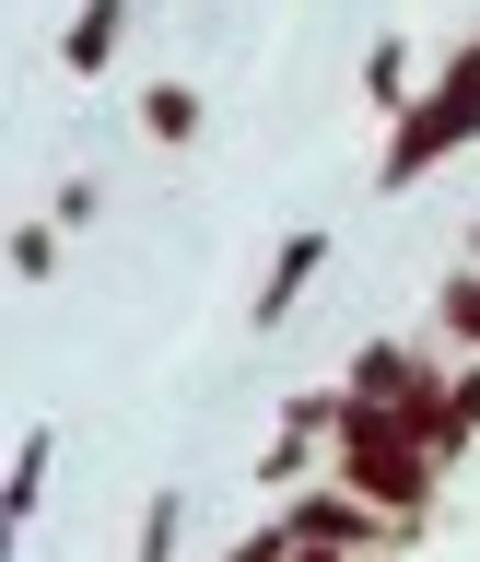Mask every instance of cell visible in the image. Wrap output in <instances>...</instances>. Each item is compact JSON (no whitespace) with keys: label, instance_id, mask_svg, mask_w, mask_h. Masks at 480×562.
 Wrapping results in <instances>:
<instances>
[{"label":"cell","instance_id":"1","mask_svg":"<svg viewBox=\"0 0 480 562\" xmlns=\"http://www.w3.org/2000/svg\"><path fill=\"white\" fill-rule=\"evenodd\" d=\"M328 481H351L364 504H387L399 527L434 516V492H446V457L422 434V411H387V398H351L341 386V434H328Z\"/></svg>","mask_w":480,"mask_h":562},{"label":"cell","instance_id":"2","mask_svg":"<svg viewBox=\"0 0 480 562\" xmlns=\"http://www.w3.org/2000/svg\"><path fill=\"white\" fill-rule=\"evenodd\" d=\"M469 140H480V35L457 47L446 70H434V82H422L411 105H399V117H387V165H376V188H422V176L457 165Z\"/></svg>","mask_w":480,"mask_h":562},{"label":"cell","instance_id":"3","mask_svg":"<svg viewBox=\"0 0 480 562\" xmlns=\"http://www.w3.org/2000/svg\"><path fill=\"white\" fill-rule=\"evenodd\" d=\"M281 527H293L305 551H364V562H376L387 539H411V527L387 516V504H364L351 481H316V492H293V504H281Z\"/></svg>","mask_w":480,"mask_h":562},{"label":"cell","instance_id":"4","mask_svg":"<svg viewBox=\"0 0 480 562\" xmlns=\"http://www.w3.org/2000/svg\"><path fill=\"white\" fill-rule=\"evenodd\" d=\"M47 469H59V422H24V446L0 469V562H24V527L47 504Z\"/></svg>","mask_w":480,"mask_h":562},{"label":"cell","instance_id":"5","mask_svg":"<svg viewBox=\"0 0 480 562\" xmlns=\"http://www.w3.org/2000/svg\"><path fill=\"white\" fill-rule=\"evenodd\" d=\"M434 375H446V363H434L422 340H364L341 386H351V398H387V411H422V398H434Z\"/></svg>","mask_w":480,"mask_h":562},{"label":"cell","instance_id":"6","mask_svg":"<svg viewBox=\"0 0 480 562\" xmlns=\"http://www.w3.org/2000/svg\"><path fill=\"white\" fill-rule=\"evenodd\" d=\"M422 434H434V457H446V469L480 446V351H457L446 375H434V398H422Z\"/></svg>","mask_w":480,"mask_h":562},{"label":"cell","instance_id":"7","mask_svg":"<svg viewBox=\"0 0 480 562\" xmlns=\"http://www.w3.org/2000/svg\"><path fill=\"white\" fill-rule=\"evenodd\" d=\"M328 434H341V386H305V398H293V411H281V434H270V457H258V481H305V457L328 446Z\"/></svg>","mask_w":480,"mask_h":562},{"label":"cell","instance_id":"8","mask_svg":"<svg viewBox=\"0 0 480 562\" xmlns=\"http://www.w3.org/2000/svg\"><path fill=\"white\" fill-rule=\"evenodd\" d=\"M328 246H341L328 223H305V235H281V258H270V281H258V305H246V316H258V328H281V316H293V305L316 293V270H328Z\"/></svg>","mask_w":480,"mask_h":562},{"label":"cell","instance_id":"9","mask_svg":"<svg viewBox=\"0 0 480 562\" xmlns=\"http://www.w3.org/2000/svg\"><path fill=\"white\" fill-rule=\"evenodd\" d=\"M118 47H130V0H82V12L59 24V70H70V82L118 70Z\"/></svg>","mask_w":480,"mask_h":562},{"label":"cell","instance_id":"10","mask_svg":"<svg viewBox=\"0 0 480 562\" xmlns=\"http://www.w3.org/2000/svg\"><path fill=\"white\" fill-rule=\"evenodd\" d=\"M200 117H211L200 82H153V94H141V130L165 140V153H176V140H200Z\"/></svg>","mask_w":480,"mask_h":562},{"label":"cell","instance_id":"11","mask_svg":"<svg viewBox=\"0 0 480 562\" xmlns=\"http://www.w3.org/2000/svg\"><path fill=\"white\" fill-rule=\"evenodd\" d=\"M434 340H446V351H480V258L434 293Z\"/></svg>","mask_w":480,"mask_h":562},{"label":"cell","instance_id":"12","mask_svg":"<svg viewBox=\"0 0 480 562\" xmlns=\"http://www.w3.org/2000/svg\"><path fill=\"white\" fill-rule=\"evenodd\" d=\"M422 94V70H411V47H399V35H387L376 59H364V105H376V117H399V105Z\"/></svg>","mask_w":480,"mask_h":562},{"label":"cell","instance_id":"13","mask_svg":"<svg viewBox=\"0 0 480 562\" xmlns=\"http://www.w3.org/2000/svg\"><path fill=\"white\" fill-rule=\"evenodd\" d=\"M176 539H188V492H153V504H141V539H130V562H176Z\"/></svg>","mask_w":480,"mask_h":562},{"label":"cell","instance_id":"14","mask_svg":"<svg viewBox=\"0 0 480 562\" xmlns=\"http://www.w3.org/2000/svg\"><path fill=\"white\" fill-rule=\"evenodd\" d=\"M0 258H12V281H59V223H12Z\"/></svg>","mask_w":480,"mask_h":562},{"label":"cell","instance_id":"15","mask_svg":"<svg viewBox=\"0 0 480 562\" xmlns=\"http://www.w3.org/2000/svg\"><path fill=\"white\" fill-rule=\"evenodd\" d=\"M94 211H105V188H94V176H59V200H47V223H59V235H82Z\"/></svg>","mask_w":480,"mask_h":562},{"label":"cell","instance_id":"16","mask_svg":"<svg viewBox=\"0 0 480 562\" xmlns=\"http://www.w3.org/2000/svg\"><path fill=\"white\" fill-rule=\"evenodd\" d=\"M281 551H293V527L270 516V527H246V539H235V551H223V562H281Z\"/></svg>","mask_w":480,"mask_h":562},{"label":"cell","instance_id":"17","mask_svg":"<svg viewBox=\"0 0 480 562\" xmlns=\"http://www.w3.org/2000/svg\"><path fill=\"white\" fill-rule=\"evenodd\" d=\"M281 562H364V551H305V539H293V551H281Z\"/></svg>","mask_w":480,"mask_h":562}]
</instances>
